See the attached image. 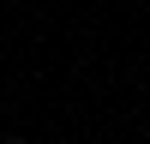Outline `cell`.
<instances>
[{"label": "cell", "instance_id": "obj_1", "mask_svg": "<svg viewBox=\"0 0 150 144\" xmlns=\"http://www.w3.org/2000/svg\"><path fill=\"white\" fill-rule=\"evenodd\" d=\"M0 144H30V138H18V132H6V138H0Z\"/></svg>", "mask_w": 150, "mask_h": 144}]
</instances>
